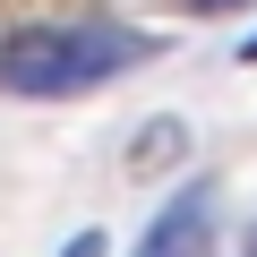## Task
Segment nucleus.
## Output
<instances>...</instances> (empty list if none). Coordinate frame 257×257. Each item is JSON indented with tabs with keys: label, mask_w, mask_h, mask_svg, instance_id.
I'll return each instance as SVG.
<instances>
[{
	"label": "nucleus",
	"mask_w": 257,
	"mask_h": 257,
	"mask_svg": "<svg viewBox=\"0 0 257 257\" xmlns=\"http://www.w3.org/2000/svg\"><path fill=\"white\" fill-rule=\"evenodd\" d=\"M128 60H146V43L120 26H26L0 52V77L18 94H86V86L120 77Z\"/></svg>",
	"instance_id": "1"
},
{
	"label": "nucleus",
	"mask_w": 257,
	"mask_h": 257,
	"mask_svg": "<svg viewBox=\"0 0 257 257\" xmlns=\"http://www.w3.org/2000/svg\"><path fill=\"white\" fill-rule=\"evenodd\" d=\"M180 146H189V128H180V120H163V128H146L138 163H180Z\"/></svg>",
	"instance_id": "3"
},
{
	"label": "nucleus",
	"mask_w": 257,
	"mask_h": 257,
	"mask_svg": "<svg viewBox=\"0 0 257 257\" xmlns=\"http://www.w3.org/2000/svg\"><path fill=\"white\" fill-rule=\"evenodd\" d=\"M60 257H111V248H103V231H77V240H69Z\"/></svg>",
	"instance_id": "4"
},
{
	"label": "nucleus",
	"mask_w": 257,
	"mask_h": 257,
	"mask_svg": "<svg viewBox=\"0 0 257 257\" xmlns=\"http://www.w3.org/2000/svg\"><path fill=\"white\" fill-rule=\"evenodd\" d=\"M197 240H206V189H180V197L155 214V231H146L138 257H197Z\"/></svg>",
	"instance_id": "2"
},
{
	"label": "nucleus",
	"mask_w": 257,
	"mask_h": 257,
	"mask_svg": "<svg viewBox=\"0 0 257 257\" xmlns=\"http://www.w3.org/2000/svg\"><path fill=\"white\" fill-rule=\"evenodd\" d=\"M197 9H240V0H197Z\"/></svg>",
	"instance_id": "5"
},
{
	"label": "nucleus",
	"mask_w": 257,
	"mask_h": 257,
	"mask_svg": "<svg viewBox=\"0 0 257 257\" xmlns=\"http://www.w3.org/2000/svg\"><path fill=\"white\" fill-rule=\"evenodd\" d=\"M240 60H257V35H248V43H240Z\"/></svg>",
	"instance_id": "6"
}]
</instances>
